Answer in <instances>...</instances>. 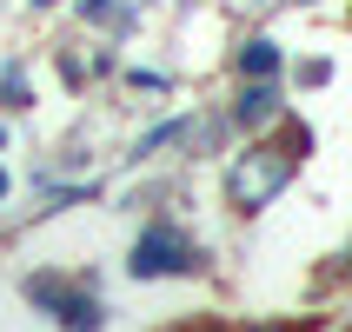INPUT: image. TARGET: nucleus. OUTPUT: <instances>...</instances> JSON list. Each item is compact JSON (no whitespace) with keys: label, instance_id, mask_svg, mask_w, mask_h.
Returning a JSON list of instances; mask_svg holds the SVG:
<instances>
[{"label":"nucleus","instance_id":"nucleus-1","mask_svg":"<svg viewBox=\"0 0 352 332\" xmlns=\"http://www.w3.org/2000/svg\"><path fill=\"white\" fill-rule=\"evenodd\" d=\"M299 159L286 153V146H253V153L233 159V173H226V193H233L239 213H259V206H273L279 193H286V179H293Z\"/></svg>","mask_w":352,"mask_h":332},{"label":"nucleus","instance_id":"nucleus-2","mask_svg":"<svg viewBox=\"0 0 352 332\" xmlns=\"http://www.w3.org/2000/svg\"><path fill=\"white\" fill-rule=\"evenodd\" d=\"M193 266H199V246L179 233L173 219L140 226L133 253H126V273H133V279H173V273H193Z\"/></svg>","mask_w":352,"mask_h":332},{"label":"nucleus","instance_id":"nucleus-3","mask_svg":"<svg viewBox=\"0 0 352 332\" xmlns=\"http://www.w3.org/2000/svg\"><path fill=\"white\" fill-rule=\"evenodd\" d=\"M27 299H34V306H47L67 332H100V319H107L94 293H80V286H67V279H54V273L27 279Z\"/></svg>","mask_w":352,"mask_h":332},{"label":"nucleus","instance_id":"nucleus-4","mask_svg":"<svg viewBox=\"0 0 352 332\" xmlns=\"http://www.w3.org/2000/svg\"><path fill=\"white\" fill-rule=\"evenodd\" d=\"M279 113H286V107H279L273 80H246V87H239V100H233V120L246 126V133H259V126H273Z\"/></svg>","mask_w":352,"mask_h":332},{"label":"nucleus","instance_id":"nucleus-5","mask_svg":"<svg viewBox=\"0 0 352 332\" xmlns=\"http://www.w3.org/2000/svg\"><path fill=\"white\" fill-rule=\"evenodd\" d=\"M279 74V40H246V47H239V80H273Z\"/></svg>","mask_w":352,"mask_h":332},{"label":"nucleus","instance_id":"nucleus-6","mask_svg":"<svg viewBox=\"0 0 352 332\" xmlns=\"http://www.w3.org/2000/svg\"><path fill=\"white\" fill-rule=\"evenodd\" d=\"M0 100H7V107H27V74H20V67L0 74Z\"/></svg>","mask_w":352,"mask_h":332},{"label":"nucleus","instance_id":"nucleus-7","mask_svg":"<svg viewBox=\"0 0 352 332\" xmlns=\"http://www.w3.org/2000/svg\"><path fill=\"white\" fill-rule=\"evenodd\" d=\"M179 133H186V120H166V126H153V133L140 140L133 153H153V146H166V140H179Z\"/></svg>","mask_w":352,"mask_h":332},{"label":"nucleus","instance_id":"nucleus-8","mask_svg":"<svg viewBox=\"0 0 352 332\" xmlns=\"http://www.w3.org/2000/svg\"><path fill=\"white\" fill-rule=\"evenodd\" d=\"M253 332H293V326H253Z\"/></svg>","mask_w":352,"mask_h":332},{"label":"nucleus","instance_id":"nucleus-9","mask_svg":"<svg viewBox=\"0 0 352 332\" xmlns=\"http://www.w3.org/2000/svg\"><path fill=\"white\" fill-rule=\"evenodd\" d=\"M0 193H7V173H0Z\"/></svg>","mask_w":352,"mask_h":332},{"label":"nucleus","instance_id":"nucleus-10","mask_svg":"<svg viewBox=\"0 0 352 332\" xmlns=\"http://www.w3.org/2000/svg\"><path fill=\"white\" fill-rule=\"evenodd\" d=\"M34 7H54V0H34Z\"/></svg>","mask_w":352,"mask_h":332}]
</instances>
